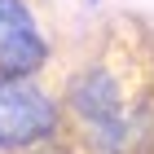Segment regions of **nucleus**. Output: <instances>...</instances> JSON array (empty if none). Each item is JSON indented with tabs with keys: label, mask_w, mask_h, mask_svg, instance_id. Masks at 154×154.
Segmentation results:
<instances>
[{
	"label": "nucleus",
	"mask_w": 154,
	"mask_h": 154,
	"mask_svg": "<svg viewBox=\"0 0 154 154\" xmlns=\"http://www.w3.org/2000/svg\"><path fill=\"white\" fill-rule=\"evenodd\" d=\"M53 62V35L31 0H0V75L40 79Z\"/></svg>",
	"instance_id": "nucleus-3"
},
{
	"label": "nucleus",
	"mask_w": 154,
	"mask_h": 154,
	"mask_svg": "<svg viewBox=\"0 0 154 154\" xmlns=\"http://www.w3.org/2000/svg\"><path fill=\"white\" fill-rule=\"evenodd\" d=\"M150 154H154V150H150Z\"/></svg>",
	"instance_id": "nucleus-5"
},
{
	"label": "nucleus",
	"mask_w": 154,
	"mask_h": 154,
	"mask_svg": "<svg viewBox=\"0 0 154 154\" xmlns=\"http://www.w3.org/2000/svg\"><path fill=\"white\" fill-rule=\"evenodd\" d=\"M57 141H66L62 93L44 79L0 75V154H31Z\"/></svg>",
	"instance_id": "nucleus-2"
},
{
	"label": "nucleus",
	"mask_w": 154,
	"mask_h": 154,
	"mask_svg": "<svg viewBox=\"0 0 154 154\" xmlns=\"http://www.w3.org/2000/svg\"><path fill=\"white\" fill-rule=\"evenodd\" d=\"M66 141L79 154H150L154 150V93L128 88V71L93 53L62 84Z\"/></svg>",
	"instance_id": "nucleus-1"
},
{
	"label": "nucleus",
	"mask_w": 154,
	"mask_h": 154,
	"mask_svg": "<svg viewBox=\"0 0 154 154\" xmlns=\"http://www.w3.org/2000/svg\"><path fill=\"white\" fill-rule=\"evenodd\" d=\"M31 154H79L71 141H57V145H44V150H31Z\"/></svg>",
	"instance_id": "nucleus-4"
}]
</instances>
